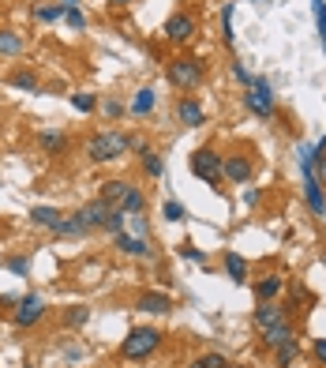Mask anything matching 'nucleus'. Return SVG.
Segmentation results:
<instances>
[{
    "instance_id": "f257e3e1",
    "label": "nucleus",
    "mask_w": 326,
    "mask_h": 368,
    "mask_svg": "<svg viewBox=\"0 0 326 368\" xmlns=\"http://www.w3.org/2000/svg\"><path fill=\"white\" fill-rule=\"evenodd\" d=\"M128 151H131V136H124V131H98V136L86 143V158H91L94 166L121 161Z\"/></svg>"
},
{
    "instance_id": "f03ea898",
    "label": "nucleus",
    "mask_w": 326,
    "mask_h": 368,
    "mask_svg": "<svg viewBox=\"0 0 326 368\" xmlns=\"http://www.w3.org/2000/svg\"><path fill=\"white\" fill-rule=\"evenodd\" d=\"M296 161H300V173H304V199L315 218H326V192H322V176L311 166V146H300L296 151Z\"/></svg>"
},
{
    "instance_id": "7ed1b4c3",
    "label": "nucleus",
    "mask_w": 326,
    "mask_h": 368,
    "mask_svg": "<svg viewBox=\"0 0 326 368\" xmlns=\"http://www.w3.org/2000/svg\"><path fill=\"white\" fill-rule=\"evenodd\" d=\"M161 334L158 327H136V331H128V338L121 342V361H146L151 353L161 349Z\"/></svg>"
},
{
    "instance_id": "20e7f679",
    "label": "nucleus",
    "mask_w": 326,
    "mask_h": 368,
    "mask_svg": "<svg viewBox=\"0 0 326 368\" xmlns=\"http://www.w3.org/2000/svg\"><path fill=\"white\" fill-rule=\"evenodd\" d=\"M244 106H248L251 116H259V121H270V116L277 113V98H274L270 79L255 76V83H251L248 91H244Z\"/></svg>"
},
{
    "instance_id": "39448f33",
    "label": "nucleus",
    "mask_w": 326,
    "mask_h": 368,
    "mask_svg": "<svg viewBox=\"0 0 326 368\" xmlns=\"http://www.w3.org/2000/svg\"><path fill=\"white\" fill-rule=\"evenodd\" d=\"M203 79H206V64L199 61V56H176V61L169 64V83L176 86V91H195Z\"/></svg>"
},
{
    "instance_id": "423d86ee",
    "label": "nucleus",
    "mask_w": 326,
    "mask_h": 368,
    "mask_svg": "<svg viewBox=\"0 0 326 368\" xmlns=\"http://www.w3.org/2000/svg\"><path fill=\"white\" fill-rule=\"evenodd\" d=\"M188 166H191V173H195V181H203V184H214L218 192H221V154L214 151V146H199L195 154L188 158Z\"/></svg>"
},
{
    "instance_id": "0eeeda50",
    "label": "nucleus",
    "mask_w": 326,
    "mask_h": 368,
    "mask_svg": "<svg viewBox=\"0 0 326 368\" xmlns=\"http://www.w3.org/2000/svg\"><path fill=\"white\" fill-rule=\"evenodd\" d=\"M46 301L38 297V293H26V297H19L16 301V308H11V323H16L19 331H31V327H38L41 319H46Z\"/></svg>"
},
{
    "instance_id": "6e6552de",
    "label": "nucleus",
    "mask_w": 326,
    "mask_h": 368,
    "mask_svg": "<svg viewBox=\"0 0 326 368\" xmlns=\"http://www.w3.org/2000/svg\"><path fill=\"white\" fill-rule=\"evenodd\" d=\"M165 41L169 46H188L191 38H195V16H188V11H176V16H169L165 23Z\"/></svg>"
},
{
    "instance_id": "1a4fd4ad",
    "label": "nucleus",
    "mask_w": 326,
    "mask_h": 368,
    "mask_svg": "<svg viewBox=\"0 0 326 368\" xmlns=\"http://www.w3.org/2000/svg\"><path fill=\"white\" fill-rule=\"evenodd\" d=\"M221 176H225L229 184H251V176H255V166H251V158L248 154H229V158H221Z\"/></svg>"
},
{
    "instance_id": "9d476101",
    "label": "nucleus",
    "mask_w": 326,
    "mask_h": 368,
    "mask_svg": "<svg viewBox=\"0 0 326 368\" xmlns=\"http://www.w3.org/2000/svg\"><path fill=\"white\" fill-rule=\"evenodd\" d=\"M289 308H292V301H266V304H255L251 319H255L259 331H266V327H274V323L289 319Z\"/></svg>"
},
{
    "instance_id": "9b49d317",
    "label": "nucleus",
    "mask_w": 326,
    "mask_h": 368,
    "mask_svg": "<svg viewBox=\"0 0 326 368\" xmlns=\"http://www.w3.org/2000/svg\"><path fill=\"white\" fill-rule=\"evenodd\" d=\"M136 308L146 316H169L173 312V297L169 293H158V289H143L136 297Z\"/></svg>"
},
{
    "instance_id": "f8f14e48",
    "label": "nucleus",
    "mask_w": 326,
    "mask_h": 368,
    "mask_svg": "<svg viewBox=\"0 0 326 368\" xmlns=\"http://www.w3.org/2000/svg\"><path fill=\"white\" fill-rule=\"evenodd\" d=\"M176 121L188 124V128H203V124H206V109H203V101H199V98H191V94L176 98Z\"/></svg>"
},
{
    "instance_id": "ddd939ff",
    "label": "nucleus",
    "mask_w": 326,
    "mask_h": 368,
    "mask_svg": "<svg viewBox=\"0 0 326 368\" xmlns=\"http://www.w3.org/2000/svg\"><path fill=\"white\" fill-rule=\"evenodd\" d=\"M106 214H109V203H101V199H91V203H83V207L76 211L79 218V226L91 233V229H101L106 226Z\"/></svg>"
},
{
    "instance_id": "4468645a",
    "label": "nucleus",
    "mask_w": 326,
    "mask_h": 368,
    "mask_svg": "<svg viewBox=\"0 0 326 368\" xmlns=\"http://www.w3.org/2000/svg\"><path fill=\"white\" fill-rule=\"evenodd\" d=\"M221 271L229 274V282L244 286V282H248V274H251V263H248L240 252H225V256H221Z\"/></svg>"
},
{
    "instance_id": "2eb2a0df",
    "label": "nucleus",
    "mask_w": 326,
    "mask_h": 368,
    "mask_svg": "<svg viewBox=\"0 0 326 368\" xmlns=\"http://www.w3.org/2000/svg\"><path fill=\"white\" fill-rule=\"evenodd\" d=\"M296 334H300V331H296V323H292V319H281V323H274V327L263 331V346L274 349V346L289 342V338H296Z\"/></svg>"
},
{
    "instance_id": "dca6fc26",
    "label": "nucleus",
    "mask_w": 326,
    "mask_h": 368,
    "mask_svg": "<svg viewBox=\"0 0 326 368\" xmlns=\"http://www.w3.org/2000/svg\"><path fill=\"white\" fill-rule=\"evenodd\" d=\"M281 289H285V278L281 274H266L255 282V304H266V301H277Z\"/></svg>"
},
{
    "instance_id": "f3484780",
    "label": "nucleus",
    "mask_w": 326,
    "mask_h": 368,
    "mask_svg": "<svg viewBox=\"0 0 326 368\" xmlns=\"http://www.w3.org/2000/svg\"><path fill=\"white\" fill-rule=\"evenodd\" d=\"M128 188H131V181H124V176L101 181V192H98V199H101V203H109V207H121V199L128 196Z\"/></svg>"
},
{
    "instance_id": "a211bd4d",
    "label": "nucleus",
    "mask_w": 326,
    "mask_h": 368,
    "mask_svg": "<svg viewBox=\"0 0 326 368\" xmlns=\"http://www.w3.org/2000/svg\"><path fill=\"white\" fill-rule=\"evenodd\" d=\"M131 146L139 151V166H143V173H146V176H161V173H165V161H161V154H158V151H151L146 143H136V139H131Z\"/></svg>"
},
{
    "instance_id": "6ab92c4d",
    "label": "nucleus",
    "mask_w": 326,
    "mask_h": 368,
    "mask_svg": "<svg viewBox=\"0 0 326 368\" xmlns=\"http://www.w3.org/2000/svg\"><path fill=\"white\" fill-rule=\"evenodd\" d=\"M113 244L121 248L124 256H136V259H146V256H151V244H146L143 237H131V233H124V229L113 237Z\"/></svg>"
},
{
    "instance_id": "aec40b11",
    "label": "nucleus",
    "mask_w": 326,
    "mask_h": 368,
    "mask_svg": "<svg viewBox=\"0 0 326 368\" xmlns=\"http://www.w3.org/2000/svg\"><path fill=\"white\" fill-rule=\"evenodd\" d=\"M38 146H41V154H46V158H64L68 136H64V131H41V136H38Z\"/></svg>"
},
{
    "instance_id": "412c9836",
    "label": "nucleus",
    "mask_w": 326,
    "mask_h": 368,
    "mask_svg": "<svg viewBox=\"0 0 326 368\" xmlns=\"http://www.w3.org/2000/svg\"><path fill=\"white\" fill-rule=\"evenodd\" d=\"M158 106V91L154 86H139L136 98H131V116H151Z\"/></svg>"
},
{
    "instance_id": "4be33fe9",
    "label": "nucleus",
    "mask_w": 326,
    "mask_h": 368,
    "mask_svg": "<svg viewBox=\"0 0 326 368\" xmlns=\"http://www.w3.org/2000/svg\"><path fill=\"white\" fill-rule=\"evenodd\" d=\"M8 79H11V86H19V91H31V94H38V91H41L38 71H31V68H16Z\"/></svg>"
},
{
    "instance_id": "5701e85b",
    "label": "nucleus",
    "mask_w": 326,
    "mask_h": 368,
    "mask_svg": "<svg viewBox=\"0 0 326 368\" xmlns=\"http://www.w3.org/2000/svg\"><path fill=\"white\" fill-rule=\"evenodd\" d=\"M61 211H56V207H31V222L34 226H41V229H56V226H61Z\"/></svg>"
},
{
    "instance_id": "b1692460",
    "label": "nucleus",
    "mask_w": 326,
    "mask_h": 368,
    "mask_svg": "<svg viewBox=\"0 0 326 368\" xmlns=\"http://www.w3.org/2000/svg\"><path fill=\"white\" fill-rule=\"evenodd\" d=\"M274 361H277V368H281V364H292V361H300V338H289V342L274 346Z\"/></svg>"
},
{
    "instance_id": "393cba45",
    "label": "nucleus",
    "mask_w": 326,
    "mask_h": 368,
    "mask_svg": "<svg viewBox=\"0 0 326 368\" xmlns=\"http://www.w3.org/2000/svg\"><path fill=\"white\" fill-rule=\"evenodd\" d=\"M23 53V38L16 31H0V56H19Z\"/></svg>"
},
{
    "instance_id": "a878e982",
    "label": "nucleus",
    "mask_w": 326,
    "mask_h": 368,
    "mask_svg": "<svg viewBox=\"0 0 326 368\" xmlns=\"http://www.w3.org/2000/svg\"><path fill=\"white\" fill-rule=\"evenodd\" d=\"M53 233H56V237H86V229L79 226V218H76V214H64V218H61V226H56Z\"/></svg>"
},
{
    "instance_id": "bb28decb",
    "label": "nucleus",
    "mask_w": 326,
    "mask_h": 368,
    "mask_svg": "<svg viewBox=\"0 0 326 368\" xmlns=\"http://www.w3.org/2000/svg\"><path fill=\"white\" fill-rule=\"evenodd\" d=\"M64 8L68 4H41V8H34V19L38 23H56V19H64Z\"/></svg>"
},
{
    "instance_id": "cd10ccee",
    "label": "nucleus",
    "mask_w": 326,
    "mask_h": 368,
    "mask_svg": "<svg viewBox=\"0 0 326 368\" xmlns=\"http://www.w3.org/2000/svg\"><path fill=\"white\" fill-rule=\"evenodd\" d=\"M143 203H146L143 192H139L136 184H131V188H128V196L121 199V211H124V214H139V211H143Z\"/></svg>"
},
{
    "instance_id": "c85d7f7f",
    "label": "nucleus",
    "mask_w": 326,
    "mask_h": 368,
    "mask_svg": "<svg viewBox=\"0 0 326 368\" xmlns=\"http://www.w3.org/2000/svg\"><path fill=\"white\" fill-rule=\"evenodd\" d=\"M71 109H76V113H94L98 109V94L76 91V94H71Z\"/></svg>"
},
{
    "instance_id": "c756f323",
    "label": "nucleus",
    "mask_w": 326,
    "mask_h": 368,
    "mask_svg": "<svg viewBox=\"0 0 326 368\" xmlns=\"http://www.w3.org/2000/svg\"><path fill=\"white\" fill-rule=\"evenodd\" d=\"M124 222H128V214H124L121 207H109V214H106V226H101V229H106V233H113V237H116V233L124 229Z\"/></svg>"
},
{
    "instance_id": "7c9ffc66",
    "label": "nucleus",
    "mask_w": 326,
    "mask_h": 368,
    "mask_svg": "<svg viewBox=\"0 0 326 368\" xmlns=\"http://www.w3.org/2000/svg\"><path fill=\"white\" fill-rule=\"evenodd\" d=\"M86 319H91V304H76V308H68V312H64L68 327H83Z\"/></svg>"
},
{
    "instance_id": "2f4dec72",
    "label": "nucleus",
    "mask_w": 326,
    "mask_h": 368,
    "mask_svg": "<svg viewBox=\"0 0 326 368\" xmlns=\"http://www.w3.org/2000/svg\"><path fill=\"white\" fill-rule=\"evenodd\" d=\"M311 11H315V23H319V38H322V53H326V0H311Z\"/></svg>"
},
{
    "instance_id": "473e14b6",
    "label": "nucleus",
    "mask_w": 326,
    "mask_h": 368,
    "mask_svg": "<svg viewBox=\"0 0 326 368\" xmlns=\"http://www.w3.org/2000/svg\"><path fill=\"white\" fill-rule=\"evenodd\" d=\"M221 38H225V46H233V4H221Z\"/></svg>"
},
{
    "instance_id": "72a5a7b5",
    "label": "nucleus",
    "mask_w": 326,
    "mask_h": 368,
    "mask_svg": "<svg viewBox=\"0 0 326 368\" xmlns=\"http://www.w3.org/2000/svg\"><path fill=\"white\" fill-rule=\"evenodd\" d=\"M191 368H229V361L221 357V353H203V357H195Z\"/></svg>"
},
{
    "instance_id": "f704fd0d",
    "label": "nucleus",
    "mask_w": 326,
    "mask_h": 368,
    "mask_svg": "<svg viewBox=\"0 0 326 368\" xmlns=\"http://www.w3.org/2000/svg\"><path fill=\"white\" fill-rule=\"evenodd\" d=\"M161 214H165L169 222H184V218H188V211H184V203H176V199H169L165 207H161Z\"/></svg>"
},
{
    "instance_id": "c9c22d12",
    "label": "nucleus",
    "mask_w": 326,
    "mask_h": 368,
    "mask_svg": "<svg viewBox=\"0 0 326 368\" xmlns=\"http://www.w3.org/2000/svg\"><path fill=\"white\" fill-rule=\"evenodd\" d=\"M8 271L16 274V278H26V271H31V259H26V256H11V259H8Z\"/></svg>"
},
{
    "instance_id": "e433bc0d",
    "label": "nucleus",
    "mask_w": 326,
    "mask_h": 368,
    "mask_svg": "<svg viewBox=\"0 0 326 368\" xmlns=\"http://www.w3.org/2000/svg\"><path fill=\"white\" fill-rule=\"evenodd\" d=\"M233 79H236V83H240V86H244V91H248V86H251V83H255V76H251V71H248V68H244L240 61H233Z\"/></svg>"
},
{
    "instance_id": "4c0bfd02",
    "label": "nucleus",
    "mask_w": 326,
    "mask_h": 368,
    "mask_svg": "<svg viewBox=\"0 0 326 368\" xmlns=\"http://www.w3.org/2000/svg\"><path fill=\"white\" fill-rule=\"evenodd\" d=\"M64 19H68V26H76V31H83V26H86V16H83L76 4H68V8H64Z\"/></svg>"
},
{
    "instance_id": "58836bf2",
    "label": "nucleus",
    "mask_w": 326,
    "mask_h": 368,
    "mask_svg": "<svg viewBox=\"0 0 326 368\" xmlns=\"http://www.w3.org/2000/svg\"><path fill=\"white\" fill-rule=\"evenodd\" d=\"M101 109H106V116H109V121H116V116L124 113V106H121V98H109V101H106V106H101Z\"/></svg>"
},
{
    "instance_id": "ea45409f",
    "label": "nucleus",
    "mask_w": 326,
    "mask_h": 368,
    "mask_svg": "<svg viewBox=\"0 0 326 368\" xmlns=\"http://www.w3.org/2000/svg\"><path fill=\"white\" fill-rule=\"evenodd\" d=\"M311 357L319 364H326V338H315V346H311Z\"/></svg>"
},
{
    "instance_id": "a19ab883",
    "label": "nucleus",
    "mask_w": 326,
    "mask_h": 368,
    "mask_svg": "<svg viewBox=\"0 0 326 368\" xmlns=\"http://www.w3.org/2000/svg\"><path fill=\"white\" fill-rule=\"evenodd\" d=\"M136 237H151V222H146V218H136Z\"/></svg>"
},
{
    "instance_id": "79ce46f5",
    "label": "nucleus",
    "mask_w": 326,
    "mask_h": 368,
    "mask_svg": "<svg viewBox=\"0 0 326 368\" xmlns=\"http://www.w3.org/2000/svg\"><path fill=\"white\" fill-rule=\"evenodd\" d=\"M180 256H184V259H203V252H199V248H191V244L180 248Z\"/></svg>"
},
{
    "instance_id": "37998d69",
    "label": "nucleus",
    "mask_w": 326,
    "mask_h": 368,
    "mask_svg": "<svg viewBox=\"0 0 326 368\" xmlns=\"http://www.w3.org/2000/svg\"><path fill=\"white\" fill-rule=\"evenodd\" d=\"M244 203H248V207H255V203H259V188H248V192H244Z\"/></svg>"
},
{
    "instance_id": "c03bdc74",
    "label": "nucleus",
    "mask_w": 326,
    "mask_h": 368,
    "mask_svg": "<svg viewBox=\"0 0 326 368\" xmlns=\"http://www.w3.org/2000/svg\"><path fill=\"white\" fill-rule=\"evenodd\" d=\"M281 368H304V364H300V361H292V364H281Z\"/></svg>"
},
{
    "instance_id": "a18cd8bd",
    "label": "nucleus",
    "mask_w": 326,
    "mask_h": 368,
    "mask_svg": "<svg viewBox=\"0 0 326 368\" xmlns=\"http://www.w3.org/2000/svg\"><path fill=\"white\" fill-rule=\"evenodd\" d=\"M109 4H131V0H109Z\"/></svg>"
},
{
    "instance_id": "49530a36",
    "label": "nucleus",
    "mask_w": 326,
    "mask_h": 368,
    "mask_svg": "<svg viewBox=\"0 0 326 368\" xmlns=\"http://www.w3.org/2000/svg\"><path fill=\"white\" fill-rule=\"evenodd\" d=\"M64 4H76V0H64Z\"/></svg>"
}]
</instances>
